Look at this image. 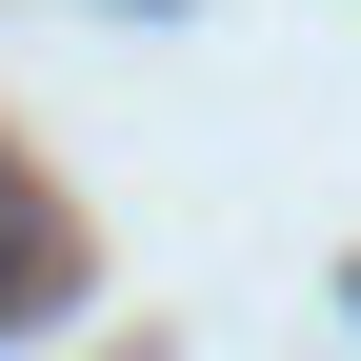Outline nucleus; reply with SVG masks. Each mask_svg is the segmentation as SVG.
<instances>
[{
	"label": "nucleus",
	"mask_w": 361,
	"mask_h": 361,
	"mask_svg": "<svg viewBox=\"0 0 361 361\" xmlns=\"http://www.w3.org/2000/svg\"><path fill=\"white\" fill-rule=\"evenodd\" d=\"M61 281H80V241H61V201H40V180L0 161V322H40Z\"/></svg>",
	"instance_id": "f257e3e1"
}]
</instances>
